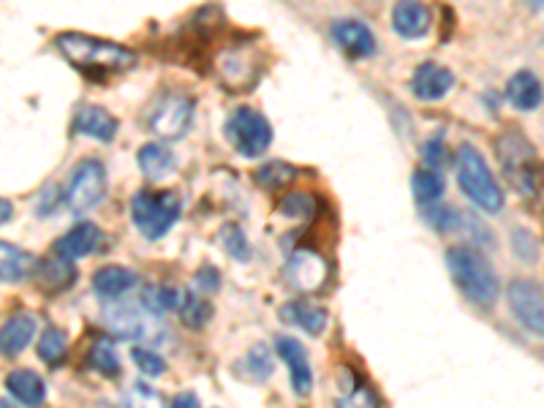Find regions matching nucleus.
I'll list each match as a JSON object with an SVG mask.
<instances>
[{
  "mask_svg": "<svg viewBox=\"0 0 544 408\" xmlns=\"http://www.w3.org/2000/svg\"><path fill=\"white\" fill-rule=\"evenodd\" d=\"M213 68L218 79L224 82V88H229L232 93L251 90L256 85L259 74H262V68H259L256 58H253V49H248V44L218 49Z\"/></svg>",
  "mask_w": 544,
  "mask_h": 408,
  "instance_id": "6e6552de",
  "label": "nucleus"
},
{
  "mask_svg": "<svg viewBox=\"0 0 544 408\" xmlns=\"http://www.w3.org/2000/svg\"><path fill=\"white\" fill-rule=\"evenodd\" d=\"M455 85V74L441 63H419L411 77V93L419 101H441Z\"/></svg>",
  "mask_w": 544,
  "mask_h": 408,
  "instance_id": "ddd939ff",
  "label": "nucleus"
},
{
  "mask_svg": "<svg viewBox=\"0 0 544 408\" xmlns=\"http://www.w3.org/2000/svg\"><path fill=\"white\" fill-rule=\"evenodd\" d=\"M422 156H425V166L428 169H441V166L449 161V153L447 147H444V142H441V136H433L430 142H425V147H422Z\"/></svg>",
  "mask_w": 544,
  "mask_h": 408,
  "instance_id": "a19ab883",
  "label": "nucleus"
},
{
  "mask_svg": "<svg viewBox=\"0 0 544 408\" xmlns=\"http://www.w3.org/2000/svg\"><path fill=\"white\" fill-rule=\"evenodd\" d=\"M455 166L457 183H460L463 194H466L479 210H485V213H498V210L504 207V191H501V185H498L496 177L490 175V169H487L485 164V156H482L474 145L463 142V145L457 147Z\"/></svg>",
  "mask_w": 544,
  "mask_h": 408,
  "instance_id": "7ed1b4c3",
  "label": "nucleus"
},
{
  "mask_svg": "<svg viewBox=\"0 0 544 408\" xmlns=\"http://www.w3.org/2000/svg\"><path fill=\"white\" fill-rule=\"evenodd\" d=\"M11 213H14V210H11L9 199H3V221H0V224H9Z\"/></svg>",
  "mask_w": 544,
  "mask_h": 408,
  "instance_id": "37998d69",
  "label": "nucleus"
},
{
  "mask_svg": "<svg viewBox=\"0 0 544 408\" xmlns=\"http://www.w3.org/2000/svg\"><path fill=\"white\" fill-rule=\"evenodd\" d=\"M496 156L498 164L504 169L509 183L525 196L536 194L539 185V172H536V147L525 139L523 131L506 128L496 136Z\"/></svg>",
  "mask_w": 544,
  "mask_h": 408,
  "instance_id": "20e7f679",
  "label": "nucleus"
},
{
  "mask_svg": "<svg viewBox=\"0 0 544 408\" xmlns=\"http://www.w3.org/2000/svg\"><path fill=\"white\" fill-rule=\"evenodd\" d=\"M0 408H14V406H11L9 400H3V403H0Z\"/></svg>",
  "mask_w": 544,
  "mask_h": 408,
  "instance_id": "c03bdc74",
  "label": "nucleus"
},
{
  "mask_svg": "<svg viewBox=\"0 0 544 408\" xmlns=\"http://www.w3.org/2000/svg\"><path fill=\"white\" fill-rule=\"evenodd\" d=\"M66 354H68L66 335H63L58 327H49L39 340L41 362L49 365V368H58V365H63V360H66Z\"/></svg>",
  "mask_w": 544,
  "mask_h": 408,
  "instance_id": "7c9ffc66",
  "label": "nucleus"
},
{
  "mask_svg": "<svg viewBox=\"0 0 544 408\" xmlns=\"http://www.w3.org/2000/svg\"><path fill=\"white\" fill-rule=\"evenodd\" d=\"M39 281L41 286H47V289H68L71 283L77 281V267L71 264V259H63V256H49L44 262L39 264Z\"/></svg>",
  "mask_w": 544,
  "mask_h": 408,
  "instance_id": "a878e982",
  "label": "nucleus"
},
{
  "mask_svg": "<svg viewBox=\"0 0 544 408\" xmlns=\"http://www.w3.org/2000/svg\"><path fill=\"white\" fill-rule=\"evenodd\" d=\"M194 289L199 294H215L221 289V272L215 270L213 264H204L194 275Z\"/></svg>",
  "mask_w": 544,
  "mask_h": 408,
  "instance_id": "ea45409f",
  "label": "nucleus"
},
{
  "mask_svg": "<svg viewBox=\"0 0 544 408\" xmlns=\"http://www.w3.org/2000/svg\"><path fill=\"white\" fill-rule=\"evenodd\" d=\"M392 28L403 39H422L430 28V9L422 3H398L392 9Z\"/></svg>",
  "mask_w": 544,
  "mask_h": 408,
  "instance_id": "f3484780",
  "label": "nucleus"
},
{
  "mask_svg": "<svg viewBox=\"0 0 544 408\" xmlns=\"http://www.w3.org/2000/svg\"><path fill=\"white\" fill-rule=\"evenodd\" d=\"M109 327L120 335V338H139L145 330V321L136 313L131 305H117V308H107Z\"/></svg>",
  "mask_w": 544,
  "mask_h": 408,
  "instance_id": "c85d7f7f",
  "label": "nucleus"
},
{
  "mask_svg": "<svg viewBox=\"0 0 544 408\" xmlns=\"http://www.w3.org/2000/svg\"><path fill=\"white\" fill-rule=\"evenodd\" d=\"M33 332H36V319L30 313H17L11 316L6 324H3V332H0V349L6 357H17L30 340H33Z\"/></svg>",
  "mask_w": 544,
  "mask_h": 408,
  "instance_id": "412c9836",
  "label": "nucleus"
},
{
  "mask_svg": "<svg viewBox=\"0 0 544 408\" xmlns=\"http://www.w3.org/2000/svg\"><path fill=\"white\" fill-rule=\"evenodd\" d=\"M332 36L338 41V47L351 58H370L376 52V36L360 20H338L332 25Z\"/></svg>",
  "mask_w": 544,
  "mask_h": 408,
  "instance_id": "4468645a",
  "label": "nucleus"
},
{
  "mask_svg": "<svg viewBox=\"0 0 544 408\" xmlns=\"http://www.w3.org/2000/svg\"><path fill=\"white\" fill-rule=\"evenodd\" d=\"M509 308L525 330L544 338V286L531 278H517L509 286Z\"/></svg>",
  "mask_w": 544,
  "mask_h": 408,
  "instance_id": "9d476101",
  "label": "nucleus"
},
{
  "mask_svg": "<svg viewBox=\"0 0 544 408\" xmlns=\"http://www.w3.org/2000/svg\"><path fill=\"white\" fill-rule=\"evenodd\" d=\"M136 283H139L136 272L128 270V267H117V264H109V267H101V270L93 272V289L101 297H107V300L131 292Z\"/></svg>",
  "mask_w": 544,
  "mask_h": 408,
  "instance_id": "aec40b11",
  "label": "nucleus"
},
{
  "mask_svg": "<svg viewBox=\"0 0 544 408\" xmlns=\"http://www.w3.org/2000/svg\"><path fill=\"white\" fill-rule=\"evenodd\" d=\"M278 213L286 218H313L316 215V196L308 191H294L278 202Z\"/></svg>",
  "mask_w": 544,
  "mask_h": 408,
  "instance_id": "473e14b6",
  "label": "nucleus"
},
{
  "mask_svg": "<svg viewBox=\"0 0 544 408\" xmlns=\"http://www.w3.org/2000/svg\"><path fill=\"white\" fill-rule=\"evenodd\" d=\"M136 161H139V169L145 172L147 180H161V177H166L175 169V153L169 147L158 145V142L139 147Z\"/></svg>",
  "mask_w": 544,
  "mask_h": 408,
  "instance_id": "393cba45",
  "label": "nucleus"
},
{
  "mask_svg": "<svg viewBox=\"0 0 544 408\" xmlns=\"http://www.w3.org/2000/svg\"><path fill=\"white\" fill-rule=\"evenodd\" d=\"M60 55L85 74H123L136 66L134 49L115 41L96 39L88 33H60L55 39Z\"/></svg>",
  "mask_w": 544,
  "mask_h": 408,
  "instance_id": "f257e3e1",
  "label": "nucleus"
},
{
  "mask_svg": "<svg viewBox=\"0 0 544 408\" xmlns=\"http://www.w3.org/2000/svg\"><path fill=\"white\" fill-rule=\"evenodd\" d=\"M294 166L283 164V161H267L264 166H259L256 169V183L262 185V188H267V191H278V188H283V185H289L294 180Z\"/></svg>",
  "mask_w": 544,
  "mask_h": 408,
  "instance_id": "2f4dec72",
  "label": "nucleus"
},
{
  "mask_svg": "<svg viewBox=\"0 0 544 408\" xmlns=\"http://www.w3.org/2000/svg\"><path fill=\"white\" fill-rule=\"evenodd\" d=\"M506 98L520 112H531L542 104V82L534 71H517L515 77L506 82Z\"/></svg>",
  "mask_w": 544,
  "mask_h": 408,
  "instance_id": "6ab92c4d",
  "label": "nucleus"
},
{
  "mask_svg": "<svg viewBox=\"0 0 544 408\" xmlns=\"http://www.w3.org/2000/svg\"><path fill=\"white\" fill-rule=\"evenodd\" d=\"M6 389L30 408H39L47 398V384L33 370H11L9 379H6Z\"/></svg>",
  "mask_w": 544,
  "mask_h": 408,
  "instance_id": "4be33fe9",
  "label": "nucleus"
},
{
  "mask_svg": "<svg viewBox=\"0 0 544 408\" xmlns=\"http://www.w3.org/2000/svg\"><path fill=\"white\" fill-rule=\"evenodd\" d=\"M224 134L229 145L243 158L264 156L272 145V126L267 123V117L253 107L234 109L226 120Z\"/></svg>",
  "mask_w": 544,
  "mask_h": 408,
  "instance_id": "423d86ee",
  "label": "nucleus"
},
{
  "mask_svg": "<svg viewBox=\"0 0 544 408\" xmlns=\"http://www.w3.org/2000/svg\"><path fill=\"white\" fill-rule=\"evenodd\" d=\"M131 357H134L136 368L142 370L145 376H164L166 362H164V357H158L156 351L134 349V351H131Z\"/></svg>",
  "mask_w": 544,
  "mask_h": 408,
  "instance_id": "4c0bfd02",
  "label": "nucleus"
},
{
  "mask_svg": "<svg viewBox=\"0 0 544 408\" xmlns=\"http://www.w3.org/2000/svg\"><path fill=\"white\" fill-rule=\"evenodd\" d=\"M248 368H251L256 379H270V373H275V368H272V354L267 351V346H253L248 351Z\"/></svg>",
  "mask_w": 544,
  "mask_h": 408,
  "instance_id": "58836bf2",
  "label": "nucleus"
},
{
  "mask_svg": "<svg viewBox=\"0 0 544 408\" xmlns=\"http://www.w3.org/2000/svg\"><path fill=\"white\" fill-rule=\"evenodd\" d=\"M275 351L281 354V360L289 365V381H292V389L305 398L313 387V370H311V360H308V351L302 346L297 338H289V335H283V338L275 340Z\"/></svg>",
  "mask_w": 544,
  "mask_h": 408,
  "instance_id": "f8f14e48",
  "label": "nucleus"
},
{
  "mask_svg": "<svg viewBox=\"0 0 544 408\" xmlns=\"http://www.w3.org/2000/svg\"><path fill=\"white\" fill-rule=\"evenodd\" d=\"M447 267L452 281L468 300L490 311L498 300V278L487 259L468 245H455L447 251Z\"/></svg>",
  "mask_w": 544,
  "mask_h": 408,
  "instance_id": "f03ea898",
  "label": "nucleus"
},
{
  "mask_svg": "<svg viewBox=\"0 0 544 408\" xmlns=\"http://www.w3.org/2000/svg\"><path fill=\"white\" fill-rule=\"evenodd\" d=\"M457 218H460V215H457L452 207H444V204H430V207H425V221H428L433 229H438V232L455 229Z\"/></svg>",
  "mask_w": 544,
  "mask_h": 408,
  "instance_id": "e433bc0d",
  "label": "nucleus"
},
{
  "mask_svg": "<svg viewBox=\"0 0 544 408\" xmlns=\"http://www.w3.org/2000/svg\"><path fill=\"white\" fill-rule=\"evenodd\" d=\"M101 243V229L96 224H90V221H82L74 229H68L63 237H60L58 243H55V253L63 256V259H82V256H88L93 253Z\"/></svg>",
  "mask_w": 544,
  "mask_h": 408,
  "instance_id": "dca6fc26",
  "label": "nucleus"
},
{
  "mask_svg": "<svg viewBox=\"0 0 544 408\" xmlns=\"http://www.w3.org/2000/svg\"><path fill=\"white\" fill-rule=\"evenodd\" d=\"M221 245H224V251L229 253L232 259H237V262H248V259H251V245L245 240V234L240 226L226 224L224 229H221Z\"/></svg>",
  "mask_w": 544,
  "mask_h": 408,
  "instance_id": "f704fd0d",
  "label": "nucleus"
},
{
  "mask_svg": "<svg viewBox=\"0 0 544 408\" xmlns=\"http://www.w3.org/2000/svg\"><path fill=\"white\" fill-rule=\"evenodd\" d=\"M0 278L3 283H20L28 278L33 267H36V259L30 256L28 251H22L17 245L11 243H0Z\"/></svg>",
  "mask_w": 544,
  "mask_h": 408,
  "instance_id": "5701e85b",
  "label": "nucleus"
},
{
  "mask_svg": "<svg viewBox=\"0 0 544 408\" xmlns=\"http://www.w3.org/2000/svg\"><path fill=\"white\" fill-rule=\"evenodd\" d=\"M172 408H199V400H196L194 392H180L172 403Z\"/></svg>",
  "mask_w": 544,
  "mask_h": 408,
  "instance_id": "79ce46f5",
  "label": "nucleus"
},
{
  "mask_svg": "<svg viewBox=\"0 0 544 408\" xmlns=\"http://www.w3.org/2000/svg\"><path fill=\"white\" fill-rule=\"evenodd\" d=\"M191 117H194V98L169 93L150 112V131L164 139H180L191 126Z\"/></svg>",
  "mask_w": 544,
  "mask_h": 408,
  "instance_id": "9b49d317",
  "label": "nucleus"
},
{
  "mask_svg": "<svg viewBox=\"0 0 544 408\" xmlns=\"http://www.w3.org/2000/svg\"><path fill=\"white\" fill-rule=\"evenodd\" d=\"M126 408H164V398H161L158 389L147 387L142 381H136L134 387L128 389Z\"/></svg>",
  "mask_w": 544,
  "mask_h": 408,
  "instance_id": "c9c22d12",
  "label": "nucleus"
},
{
  "mask_svg": "<svg viewBox=\"0 0 544 408\" xmlns=\"http://www.w3.org/2000/svg\"><path fill=\"white\" fill-rule=\"evenodd\" d=\"M74 131L90 136V139H98V142H112L117 134V120L115 115H109L104 107L85 104V107H79L77 115H74Z\"/></svg>",
  "mask_w": 544,
  "mask_h": 408,
  "instance_id": "2eb2a0df",
  "label": "nucleus"
},
{
  "mask_svg": "<svg viewBox=\"0 0 544 408\" xmlns=\"http://www.w3.org/2000/svg\"><path fill=\"white\" fill-rule=\"evenodd\" d=\"M107 194V169L96 158H85L68 177L66 204L74 213H88Z\"/></svg>",
  "mask_w": 544,
  "mask_h": 408,
  "instance_id": "0eeeda50",
  "label": "nucleus"
},
{
  "mask_svg": "<svg viewBox=\"0 0 544 408\" xmlns=\"http://www.w3.org/2000/svg\"><path fill=\"white\" fill-rule=\"evenodd\" d=\"M411 191H414V196H417L419 204L430 207V204H438V199L444 196V191H447V183H444L441 172H436V169H428V166H419L417 172H414V177H411Z\"/></svg>",
  "mask_w": 544,
  "mask_h": 408,
  "instance_id": "bb28decb",
  "label": "nucleus"
},
{
  "mask_svg": "<svg viewBox=\"0 0 544 408\" xmlns=\"http://www.w3.org/2000/svg\"><path fill=\"white\" fill-rule=\"evenodd\" d=\"M142 305H145L147 311L156 313H169L172 308H177V294L172 289H166V286H145V292H142Z\"/></svg>",
  "mask_w": 544,
  "mask_h": 408,
  "instance_id": "72a5a7b5",
  "label": "nucleus"
},
{
  "mask_svg": "<svg viewBox=\"0 0 544 408\" xmlns=\"http://www.w3.org/2000/svg\"><path fill=\"white\" fill-rule=\"evenodd\" d=\"M281 316L289 324H297L308 335H321L324 327H327V311L319 308V305H311V302H289V305H283Z\"/></svg>",
  "mask_w": 544,
  "mask_h": 408,
  "instance_id": "b1692460",
  "label": "nucleus"
},
{
  "mask_svg": "<svg viewBox=\"0 0 544 408\" xmlns=\"http://www.w3.org/2000/svg\"><path fill=\"white\" fill-rule=\"evenodd\" d=\"M335 408H381L376 392L365 384V381L351 373V370H340V389L335 398Z\"/></svg>",
  "mask_w": 544,
  "mask_h": 408,
  "instance_id": "a211bd4d",
  "label": "nucleus"
},
{
  "mask_svg": "<svg viewBox=\"0 0 544 408\" xmlns=\"http://www.w3.org/2000/svg\"><path fill=\"white\" fill-rule=\"evenodd\" d=\"M283 275L292 289L297 292H319L324 283L330 281V264L319 251L311 248H297V251L286 259Z\"/></svg>",
  "mask_w": 544,
  "mask_h": 408,
  "instance_id": "1a4fd4ad",
  "label": "nucleus"
},
{
  "mask_svg": "<svg viewBox=\"0 0 544 408\" xmlns=\"http://www.w3.org/2000/svg\"><path fill=\"white\" fill-rule=\"evenodd\" d=\"M88 368L107 376V379H115L120 376V357H117L115 343L109 338H98L93 343V349L88 351Z\"/></svg>",
  "mask_w": 544,
  "mask_h": 408,
  "instance_id": "cd10ccee",
  "label": "nucleus"
},
{
  "mask_svg": "<svg viewBox=\"0 0 544 408\" xmlns=\"http://www.w3.org/2000/svg\"><path fill=\"white\" fill-rule=\"evenodd\" d=\"M180 210H183V204L175 191H161V194L136 191L131 199V218L147 240H161L175 226Z\"/></svg>",
  "mask_w": 544,
  "mask_h": 408,
  "instance_id": "39448f33",
  "label": "nucleus"
},
{
  "mask_svg": "<svg viewBox=\"0 0 544 408\" xmlns=\"http://www.w3.org/2000/svg\"><path fill=\"white\" fill-rule=\"evenodd\" d=\"M180 319L191 330H202L207 321L213 319V305L199 297V292H185L180 302Z\"/></svg>",
  "mask_w": 544,
  "mask_h": 408,
  "instance_id": "c756f323",
  "label": "nucleus"
}]
</instances>
